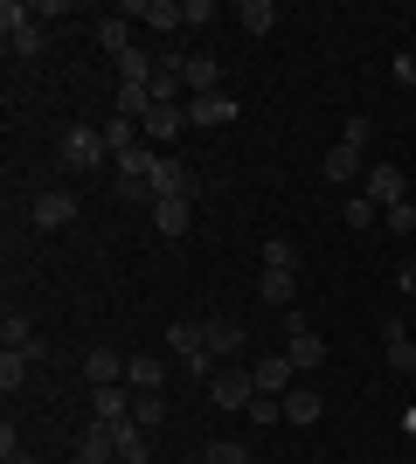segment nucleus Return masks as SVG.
<instances>
[{
  "label": "nucleus",
  "instance_id": "f03ea898",
  "mask_svg": "<svg viewBox=\"0 0 416 464\" xmlns=\"http://www.w3.org/2000/svg\"><path fill=\"white\" fill-rule=\"evenodd\" d=\"M368 139H375V125L347 118V139L326 153V180H368Z\"/></svg>",
  "mask_w": 416,
  "mask_h": 464
},
{
  "label": "nucleus",
  "instance_id": "bb28decb",
  "mask_svg": "<svg viewBox=\"0 0 416 464\" xmlns=\"http://www.w3.org/2000/svg\"><path fill=\"white\" fill-rule=\"evenodd\" d=\"M237 21H243V35H271V28H277V7H271V0H243Z\"/></svg>",
  "mask_w": 416,
  "mask_h": 464
},
{
  "label": "nucleus",
  "instance_id": "72a5a7b5",
  "mask_svg": "<svg viewBox=\"0 0 416 464\" xmlns=\"http://www.w3.org/2000/svg\"><path fill=\"white\" fill-rule=\"evenodd\" d=\"M28 361H35V353H15V347L0 353V388H7V395H15V388L28 382Z\"/></svg>",
  "mask_w": 416,
  "mask_h": 464
},
{
  "label": "nucleus",
  "instance_id": "412c9836",
  "mask_svg": "<svg viewBox=\"0 0 416 464\" xmlns=\"http://www.w3.org/2000/svg\"><path fill=\"white\" fill-rule=\"evenodd\" d=\"M319 416H326L319 388H292V395H285V423H319Z\"/></svg>",
  "mask_w": 416,
  "mask_h": 464
},
{
  "label": "nucleus",
  "instance_id": "4be33fe9",
  "mask_svg": "<svg viewBox=\"0 0 416 464\" xmlns=\"http://www.w3.org/2000/svg\"><path fill=\"white\" fill-rule=\"evenodd\" d=\"M0 340H7L15 353H42V340H35V319H28V312H7V326H0Z\"/></svg>",
  "mask_w": 416,
  "mask_h": 464
},
{
  "label": "nucleus",
  "instance_id": "c756f323",
  "mask_svg": "<svg viewBox=\"0 0 416 464\" xmlns=\"http://www.w3.org/2000/svg\"><path fill=\"white\" fill-rule=\"evenodd\" d=\"M264 271H292L298 277V243L292 236H271V243H264Z\"/></svg>",
  "mask_w": 416,
  "mask_h": 464
},
{
  "label": "nucleus",
  "instance_id": "7c9ffc66",
  "mask_svg": "<svg viewBox=\"0 0 416 464\" xmlns=\"http://www.w3.org/2000/svg\"><path fill=\"white\" fill-rule=\"evenodd\" d=\"M132 423L139 430H160V423H167V395H160V388H153V395H132Z\"/></svg>",
  "mask_w": 416,
  "mask_h": 464
},
{
  "label": "nucleus",
  "instance_id": "4c0bfd02",
  "mask_svg": "<svg viewBox=\"0 0 416 464\" xmlns=\"http://www.w3.org/2000/svg\"><path fill=\"white\" fill-rule=\"evenodd\" d=\"M396 77H402V83L416 91V49H402V56H396Z\"/></svg>",
  "mask_w": 416,
  "mask_h": 464
},
{
  "label": "nucleus",
  "instance_id": "2eb2a0df",
  "mask_svg": "<svg viewBox=\"0 0 416 464\" xmlns=\"http://www.w3.org/2000/svg\"><path fill=\"white\" fill-rule=\"evenodd\" d=\"M125 382H132L139 395H153V388L167 382V361H160V353H125Z\"/></svg>",
  "mask_w": 416,
  "mask_h": 464
},
{
  "label": "nucleus",
  "instance_id": "0eeeda50",
  "mask_svg": "<svg viewBox=\"0 0 416 464\" xmlns=\"http://www.w3.org/2000/svg\"><path fill=\"white\" fill-rule=\"evenodd\" d=\"M153 201H195V174L174 153H160V167H153Z\"/></svg>",
  "mask_w": 416,
  "mask_h": 464
},
{
  "label": "nucleus",
  "instance_id": "c9c22d12",
  "mask_svg": "<svg viewBox=\"0 0 416 464\" xmlns=\"http://www.w3.org/2000/svg\"><path fill=\"white\" fill-rule=\"evenodd\" d=\"M389 229H396V236H416V201H396V208H389Z\"/></svg>",
  "mask_w": 416,
  "mask_h": 464
},
{
  "label": "nucleus",
  "instance_id": "9d476101",
  "mask_svg": "<svg viewBox=\"0 0 416 464\" xmlns=\"http://www.w3.org/2000/svg\"><path fill=\"white\" fill-rule=\"evenodd\" d=\"M125 14H132V21H146V28H160V35H180V28H188L174 0H132Z\"/></svg>",
  "mask_w": 416,
  "mask_h": 464
},
{
  "label": "nucleus",
  "instance_id": "f3484780",
  "mask_svg": "<svg viewBox=\"0 0 416 464\" xmlns=\"http://www.w3.org/2000/svg\"><path fill=\"white\" fill-rule=\"evenodd\" d=\"M285 361H292V368H319V361H326V340H319L313 326H305V333H285Z\"/></svg>",
  "mask_w": 416,
  "mask_h": 464
},
{
  "label": "nucleus",
  "instance_id": "6ab92c4d",
  "mask_svg": "<svg viewBox=\"0 0 416 464\" xmlns=\"http://www.w3.org/2000/svg\"><path fill=\"white\" fill-rule=\"evenodd\" d=\"M153 229L160 236H188L195 229V201H153Z\"/></svg>",
  "mask_w": 416,
  "mask_h": 464
},
{
  "label": "nucleus",
  "instance_id": "f257e3e1",
  "mask_svg": "<svg viewBox=\"0 0 416 464\" xmlns=\"http://www.w3.org/2000/svg\"><path fill=\"white\" fill-rule=\"evenodd\" d=\"M0 42H7V56H42V49H49V28H42L35 21V7H21V0H7V7H0Z\"/></svg>",
  "mask_w": 416,
  "mask_h": 464
},
{
  "label": "nucleus",
  "instance_id": "6e6552de",
  "mask_svg": "<svg viewBox=\"0 0 416 464\" xmlns=\"http://www.w3.org/2000/svg\"><path fill=\"white\" fill-rule=\"evenodd\" d=\"M180 83H188V97H216L222 91V63L216 56H180Z\"/></svg>",
  "mask_w": 416,
  "mask_h": 464
},
{
  "label": "nucleus",
  "instance_id": "dca6fc26",
  "mask_svg": "<svg viewBox=\"0 0 416 464\" xmlns=\"http://www.w3.org/2000/svg\"><path fill=\"white\" fill-rule=\"evenodd\" d=\"M361 194H368L375 208H396V201H402V174H396V167H368V180H361Z\"/></svg>",
  "mask_w": 416,
  "mask_h": 464
},
{
  "label": "nucleus",
  "instance_id": "ddd939ff",
  "mask_svg": "<svg viewBox=\"0 0 416 464\" xmlns=\"http://www.w3.org/2000/svg\"><path fill=\"white\" fill-rule=\"evenodd\" d=\"M77 464H119V444H111V423H91L77 437Z\"/></svg>",
  "mask_w": 416,
  "mask_h": 464
},
{
  "label": "nucleus",
  "instance_id": "2f4dec72",
  "mask_svg": "<svg viewBox=\"0 0 416 464\" xmlns=\"http://www.w3.org/2000/svg\"><path fill=\"white\" fill-rule=\"evenodd\" d=\"M104 146H111V160H119V153H132V146H139V125L111 111V125H104Z\"/></svg>",
  "mask_w": 416,
  "mask_h": 464
},
{
  "label": "nucleus",
  "instance_id": "393cba45",
  "mask_svg": "<svg viewBox=\"0 0 416 464\" xmlns=\"http://www.w3.org/2000/svg\"><path fill=\"white\" fill-rule=\"evenodd\" d=\"M201 326H208V353H243V326H237V319H222V312H216V319H201Z\"/></svg>",
  "mask_w": 416,
  "mask_h": 464
},
{
  "label": "nucleus",
  "instance_id": "9b49d317",
  "mask_svg": "<svg viewBox=\"0 0 416 464\" xmlns=\"http://www.w3.org/2000/svg\"><path fill=\"white\" fill-rule=\"evenodd\" d=\"M119 374H125V353L119 347H91V353H83V382H91V388H111Z\"/></svg>",
  "mask_w": 416,
  "mask_h": 464
},
{
  "label": "nucleus",
  "instance_id": "f8f14e48",
  "mask_svg": "<svg viewBox=\"0 0 416 464\" xmlns=\"http://www.w3.org/2000/svg\"><path fill=\"white\" fill-rule=\"evenodd\" d=\"M382 353H389V368H396V374H416V340L402 333V319L382 326Z\"/></svg>",
  "mask_w": 416,
  "mask_h": 464
},
{
  "label": "nucleus",
  "instance_id": "473e14b6",
  "mask_svg": "<svg viewBox=\"0 0 416 464\" xmlns=\"http://www.w3.org/2000/svg\"><path fill=\"white\" fill-rule=\"evenodd\" d=\"M292 285H298L292 271H264V277H257V298H271V305H292Z\"/></svg>",
  "mask_w": 416,
  "mask_h": 464
},
{
  "label": "nucleus",
  "instance_id": "20e7f679",
  "mask_svg": "<svg viewBox=\"0 0 416 464\" xmlns=\"http://www.w3.org/2000/svg\"><path fill=\"white\" fill-rule=\"evenodd\" d=\"M167 347L180 353V368L188 374H201V382H208V361H216V353H208V326H201V319H174V326H167Z\"/></svg>",
  "mask_w": 416,
  "mask_h": 464
},
{
  "label": "nucleus",
  "instance_id": "c85d7f7f",
  "mask_svg": "<svg viewBox=\"0 0 416 464\" xmlns=\"http://www.w3.org/2000/svg\"><path fill=\"white\" fill-rule=\"evenodd\" d=\"M153 77H160V56H146V49L119 56V83H153Z\"/></svg>",
  "mask_w": 416,
  "mask_h": 464
},
{
  "label": "nucleus",
  "instance_id": "1a4fd4ad",
  "mask_svg": "<svg viewBox=\"0 0 416 464\" xmlns=\"http://www.w3.org/2000/svg\"><path fill=\"white\" fill-rule=\"evenodd\" d=\"M111 444H119V464H153V430H139L132 416L111 423Z\"/></svg>",
  "mask_w": 416,
  "mask_h": 464
},
{
  "label": "nucleus",
  "instance_id": "aec40b11",
  "mask_svg": "<svg viewBox=\"0 0 416 464\" xmlns=\"http://www.w3.org/2000/svg\"><path fill=\"white\" fill-rule=\"evenodd\" d=\"M250 382H257V395H277V402H285V382H292V361H285V353H271V361H257V368H250Z\"/></svg>",
  "mask_w": 416,
  "mask_h": 464
},
{
  "label": "nucleus",
  "instance_id": "f704fd0d",
  "mask_svg": "<svg viewBox=\"0 0 416 464\" xmlns=\"http://www.w3.org/2000/svg\"><path fill=\"white\" fill-rule=\"evenodd\" d=\"M180 21H188V28H208V21H216V0H180Z\"/></svg>",
  "mask_w": 416,
  "mask_h": 464
},
{
  "label": "nucleus",
  "instance_id": "423d86ee",
  "mask_svg": "<svg viewBox=\"0 0 416 464\" xmlns=\"http://www.w3.org/2000/svg\"><path fill=\"white\" fill-rule=\"evenodd\" d=\"M28 222H35V229H63V222H77V194H70V188L35 194V201H28Z\"/></svg>",
  "mask_w": 416,
  "mask_h": 464
},
{
  "label": "nucleus",
  "instance_id": "58836bf2",
  "mask_svg": "<svg viewBox=\"0 0 416 464\" xmlns=\"http://www.w3.org/2000/svg\"><path fill=\"white\" fill-rule=\"evenodd\" d=\"M396 291H402V298H416V264H402V271H396Z\"/></svg>",
  "mask_w": 416,
  "mask_h": 464
},
{
  "label": "nucleus",
  "instance_id": "ea45409f",
  "mask_svg": "<svg viewBox=\"0 0 416 464\" xmlns=\"http://www.w3.org/2000/svg\"><path fill=\"white\" fill-rule=\"evenodd\" d=\"M0 464H35V458H28V450H7V458H0Z\"/></svg>",
  "mask_w": 416,
  "mask_h": 464
},
{
  "label": "nucleus",
  "instance_id": "7ed1b4c3",
  "mask_svg": "<svg viewBox=\"0 0 416 464\" xmlns=\"http://www.w3.org/2000/svg\"><path fill=\"white\" fill-rule=\"evenodd\" d=\"M56 153H63V167H70V174H98L104 160H111V146H104V125H70Z\"/></svg>",
  "mask_w": 416,
  "mask_h": 464
},
{
  "label": "nucleus",
  "instance_id": "cd10ccee",
  "mask_svg": "<svg viewBox=\"0 0 416 464\" xmlns=\"http://www.w3.org/2000/svg\"><path fill=\"white\" fill-rule=\"evenodd\" d=\"M146 111H153V91H146V83H119V118L146 125Z\"/></svg>",
  "mask_w": 416,
  "mask_h": 464
},
{
  "label": "nucleus",
  "instance_id": "4468645a",
  "mask_svg": "<svg viewBox=\"0 0 416 464\" xmlns=\"http://www.w3.org/2000/svg\"><path fill=\"white\" fill-rule=\"evenodd\" d=\"M229 118H237V97H188V132H195V125H229Z\"/></svg>",
  "mask_w": 416,
  "mask_h": 464
},
{
  "label": "nucleus",
  "instance_id": "e433bc0d",
  "mask_svg": "<svg viewBox=\"0 0 416 464\" xmlns=\"http://www.w3.org/2000/svg\"><path fill=\"white\" fill-rule=\"evenodd\" d=\"M368 222H375V201H368V194H354V201H347V229H368Z\"/></svg>",
  "mask_w": 416,
  "mask_h": 464
},
{
  "label": "nucleus",
  "instance_id": "a878e982",
  "mask_svg": "<svg viewBox=\"0 0 416 464\" xmlns=\"http://www.w3.org/2000/svg\"><path fill=\"white\" fill-rule=\"evenodd\" d=\"M201 464H264L250 444H229V437H216V444H201Z\"/></svg>",
  "mask_w": 416,
  "mask_h": 464
},
{
  "label": "nucleus",
  "instance_id": "79ce46f5",
  "mask_svg": "<svg viewBox=\"0 0 416 464\" xmlns=\"http://www.w3.org/2000/svg\"><path fill=\"white\" fill-rule=\"evenodd\" d=\"M410 264H416V256H410Z\"/></svg>",
  "mask_w": 416,
  "mask_h": 464
},
{
  "label": "nucleus",
  "instance_id": "a19ab883",
  "mask_svg": "<svg viewBox=\"0 0 416 464\" xmlns=\"http://www.w3.org/2000/svg\"><path fill=\"white\" fill-rule=\"evenodd\" d=\"M402 430H410V437H416V409H402Z\"/></svg>",
  "mask_w": 416,
  "mask_h": 464
},
{
  "label": "nucleus",
  "instance_id": "a211bd4d",
  "mask_svg": "<svg viewBox=\"0 0 416 464\" xmlns=\"http://www.w3.org/2000/svg\"><path fill=\"white\" fill-rule=\"evenodd\" d=\"M132 416V402H125V388H91V423H125Z\"/></svg>",
  "mask_w": 416,
  "mask_h": 464
},
{
  "label": "nucleus",
  "instance_id": "b1692460",
  "mask_svg": "<svg viewBox=\"0 0 416 464\" xmlns=\"http://www.w3.org/2000/svg\"><path fill=\"white\" fill-rule=\"evenodd\" d=\"M139 132H153V139H174V132H188V111H180V104H153Z\"/></svg>",
  "mask_w": 416,
  "mask_h": 464
},
{
  "label": "nucleus",
  "instance_id": "5701e85b",
  "mask_svg": "<svg viewBox=\"0 0 416 464\" xmlns=\"http://www.w3.org/2000/svg\"><path fill=\"white\" fill-rule=\"evenodd\" d=\"M98 42L111 49V56H132L139 42H132V14H111V21H98Z\"/></svg>",
  "mask_w": 416,
  "mask_h": 464
},
{
  "label": "nucleus",
  "instance_id": "39448f33",
  "mask_svg": "<svg viewBox=\"0 0 416 464\" xmlns=\"http://www.w3.org/2000/svg\"><path fill=\"white\" fill-rule=\"evenodd\" d=\"M208 402H216V409H250V402H257L250 368H216V374H208Z\"/></svg>",
  "mask_w": 416,
  "mask_h": 464
}]
</instances>
